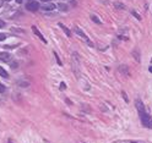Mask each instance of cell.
<instances>
[{
  "mask_svg": "<svg viewBox=\"0 0 152 143\" xmlns=\"http://www.w3.org/2000/svg\"><path fill=\"white\" fill-rule=\"evenodd\" d=\"M32 31H33V33H34V35H36L40 40H42V42L43 43H47V40H45V38L43 37V35H42V33H40L39 31H38V28H37V27L36 26H32Z\"/></svg>",
  "mask_w": 152,
  "mask_h": 143,
  "instance_id": "277c9868",
  "label": "cell"
},
{
  "mask_svg": "<svg viewBox=\"0 0 152 143\" xmlns=\"http://www.w3.org/2000/svg\"><path fill=\"white\" fill-rule=\"evenodd\" d=\"M148 70H150V72H152V66H150V69H148Z\"/></svg>",
  "mask_w": 152,
  "mask_h": 143,
  "instance_id": "4316f807",
  "label": "cell"
},
{
  "mask_svg": "<svg viewBox=\"0 0 152 143\" xmlns=\"http://www.w3.org/2000/svg\"><path fill=\"white\" fill-rule=\"evenodd\" d=\"M4 92H5V87H4V85L0 83V93H4Z\"/></svg>",
  "mask_w": 152,
  "mask_h": 143,
  "instance_id": "d6986e66",
  "label": "cell"
},
{
  "mask_svg": "<svg viewBox=\"0 0 152 143\" xmlns=\"http://www.w3.org/2000/svg\"><path fill=\"white\" fill-rule=\"evenodd\" d=\"M5 25H6V23H5L4 21H1V20H0V28H4Z\"/></svg>",
  "mask_w": 152,
  "mask_h": 143,
  "instance_id": "44dd1931",
  "label": "cell"
},
{
  "mask_svg": "<svg viewBox=\"0 0 152 143\" xmlns=\"http://www.w3.org/2000/svg\"><path fill=\"white\" fill-rule=\"evenodd\" d=\"M114 6H115V9H118V10H125V5H124L123 3L115 1L114 3Z\"/></svg>",
  "mask_w": 152,
  "mask_h": 143,
  "instance_id": "8fae6325",
  "label": "cell"
},
{
  "mask_svg": "<svg viewBox=\"0 0 152 143\" xmlns=\"http://www.w3.org/2000/svg\"><path fill=\"white\" fill-rule=\"evenodd\" d=\"M139 115H140L142 125L147 128H152V118L150 116V115H147L146 111H141V113H139Z\"/></svg>",
  "mask_w": 152,
  "mask_h": 143,
  "instance_id": "6da1fadb",
  "label": "cell"
},
{
  "mask_svg": "<svg viewBox=\"0 0 152 143\" xmlns=\"http://www.w3.org/2000/svg\"><path fill=\"white\" fill-rule=\"evenodd\" d=\"M6 39V35H4V33H0V42H3V40Z\"/></svg>",
  "mask_w": 152,
  "mask_h": 143,
  "instance_id": "ac0fdd59",
  "label": "cell"
},
{
  "mask_svg": "<svg viewBox=\"0 0 152 143\" xmlns=\"http://www.w3.org/2000/svg\"><path fill=\"white\" fill-rule=\"evenodd\" d=\"M10 60H11V55L9 53H6V51L0 53V61H3V63H9Z\"/></svg>",
  "mask_w": 152,
  "mask_h": 143,
  "instance_id": "3957f363",
  "label": "cell"
},
{
  "mask_svg": "<svg viewBox=\"0 0 152 143\" xmlns=\"http://www.w3.org/2000/svg\"><path fill=\"white\" fill-rule=\"evenodd\" d=\"M133 15H134V16H135V17H136L137 20H141V17H140V15H137V13H136L135 11H133Z\"/></svg>",
  "mask_w": 152,
  "mask_h": 143,
  "instance_id": "ffe728a7",
  "label": "cell"
},
{
  "mask_svg": "<svg viewBox=\"0 0 152 143\" xmlns=\"http://www.w3.org/2000/svg\"><path fill=\"white\" fill-rule=\"evenodd\" d=\"M91 20L94 22V23H97V25H101V20L97 18V16H94V15H91Z\"/></svg>",
  "mask_w": 152,
  "mask_h": 143,
  "instance_id": "5bb4252c",
  "label": "cell"
},
{
  "mask_svg": "<svg viewBox=\"0 0 152 143\" xmlns=\"http://www.w3.org/2000/svg\"><path fill=\"white\" fill-rule=\"evenodd\" d=\"M57 6H55L54 4H45V5H43L42 6V10L43 11H53Z\"/></svg>",
  "mask_w": 152,
  "mask_h": 143,
  "instance_id": "52a82bcc",
  "label": "cell"
},
{
  "mask_svg": "<svg viewBox=\"0 0 152 143\" xmlns=\"http://www.w3.org/2000/svg\"><path fill=\"white\" fill-rule=\"evenodd\" d=\"M3 1H4V0H0V8L3 6Z\"/></svg>",
  "mask_w": 152,
  "mask_h": 143,
  "instance_id": "484cf974",
  "label": "cell"
},
{
  "mask_svg": "<svg viewBox=\"0 0 152 143\" xmlns=\"http://www.w3.org/2000/svg\"><path fill=\"white\" fill-rule=\"evenodd\" d=\"M54 56H55V60H57V63H58V65H60V66H61V65H63V64H61V60L59 59V56H58V54H57V53H55V51H54Z\"/></svg>",
  "mask_w": 152,
  "mask_h": 143,
  "instance_id": "9a60e30c",
  "label": "cell"
},
{
  "mask_svg": "<svg viewBox=\"0 0 152 143\" xmlns=\"http://www.w3.org/2000/svg\"><path fill=\"white\" fill-rule=\"evenodd\" d=\"M16 3H17V4H21V3H22V0H16Z\"/></svg>",
  "mask_w": 152,
  "mask_h": 143,
  "instance_id": "d4e9b609",
  "label": "cell"
},
{
  "mask_svg": "<svg viewBox=\"0 0 152 143\" xmlns=\"http://www.w3.org/2000/svg\"><path fill=\"white\" fill-rule=\"evenodd\" d=\"M39 4L37 3V1H34V0H30L28 3H27V5H26V9L28 10V11H32V12H36L37 10H39Z\"/></svg>",
  "mask_w": 152,
  "mask_h": 143,
  "instance_id": "7a4b0ae2",
  "label": "cell"
},
{
  "mask_svg": "<svg viewBox=\"0 0 152 143\" xmlns=\"http://www.w3.org/2000/svg\"><path fill=\"white\" fill-rule=\"evenodd\" d=\"M6 1H11V0H6Z\"/></svg>",
  "mask_w": 152,
  "mask_h": 143,
  "instance_id": "f1b7e54d",
  "label": "cell"
},
{
  "mask_svg": "<svg viewBox=\"0 0 152 143\" xmlns=\"http://www.w3.org/2000/svg\"><path fill=\"white\" fill-rule=\"evenodd\" d=\"M42 3H49V1H52V0H40Z\"/></svg>",
  "mask_w": 152,
  "mask_h": 143,
  "instance_id": "cb8c5ba5",
  "label": "cell"
},
{
  "mask_svg": "<svg viewBox=\"0 0 152 143\" xmlns=\"http://www.w3.org/2000/svg\"><path fill=\"white\" fill-rule=\"evenodd\" d=\"M74 31L76 32V35H79L80 37H82V38H84V39H86L87 42H88V37L85 35V32H84V31H81V30L77 26H75V27H74Z\"/></svg>",
  "mask_w": 152,
  "mask_h": 143,
  "instance_id": "8992f818",
  "label": "cell"
},
{
  "mask_svg": "<svg viewBox=\"0 0 152 143\" xmlns=\"http://www.w3.org/2000/svg\"><path fill=\"white\" fill-rule=\"evenodd\" d=\"M18 85H20V87L26 88V87H28V86H30V82H20Z\"/></svg>",
  "mask_w": 152,
  "mask_h": 143,
  "instance_id": "e0dca14e",
  "label": "cell"
},
{
  "mask_svg": "<svg viewBox=\"0 0 152 143\" xmlns=\"http://www.w3.org/2000/svg\"><path fill=\"white\" fill-rule=\"evenodd\" d=\"M118 70H119V72H120V73H123V75H124V76H126V77H128V76H130V71H129V69H128V66H126V65H120Z\"/></svg>",
  "mask_w": 152,
  "mask_h": 143,
  "instance_id": "5b68a950",
  "label": "cell"
},
{
  "mask_svg": "<svg viewBox=\"0 0 152 143\" xmlns=\"http://www.w3.org/2000/svg\"><path fill=\"white\" fill-rule=\"evenodd\" d=\"M58 8H59L60 11H65V12L69 10V9H67V5H66V4H61V3L58 5Z\"/></svg>",
  "mask_w": 152,
  "mask_h": 143,
  "instance_id": "4fadbf2b",
  "label": "cell"
},
{
  "mask_svg": "<svg viewBox=\"0 0 152 143\" xmlns=\"http://www.w3.org/2000/svg\"><path fill=\"white\" fill-rule=\"evenodd\" d=\"M17 66H18V64L16 63V61H13V63H11V65H10V67H11V69H13V70H16Z\"/></svg>",
  "mask_w": 152,
  "mask_h": 143,
  "instance_id": "2e32d148",
  "label": "cell"
},
{
  "mask_svg": "<svg viewBox=\"0 0 152 143\" xmlns=\"http://www.w3.org/2000/svg\"><path fill=\"white\" fill-rule=\"evenodd\" d=\"M133 143H135V142H133Z\"/></svg>",
  "mask_w": 152,
  "mask_h": 143,
  "instance_id": "f546056e",
  "label": "cell"
},
{
  "mask_svg": "<svg viewBox=\"0 0 152 143\" xmlns=\"http://www.w3.org/2000/svg\"><path fill=\"white\" fill-rule=\"evenodd\" d=\"M135 105H136V109L139 110V113L145 111V106H143V104H142L141 100H136V101H135Z\"/></svg>",
  "mask_w": 152,
  "mask_h": 143,
  "instance_id": "ba28073f",
  "label": "cell"
},
{
  "mask_svg": "<svg viewBox=\"0 0 152 143\" xmlns=\"http://www.w3.org/2000/svg\"><path fill=\"white\" fill-rule=\"evenodd\" d=\"M131 55L134 56V59L136 60V61H140L141 60V58H140V53H139V50H136V49H134L133 51H131Z\"/></svg>",
  "mask_w": 152,
  "mask_h": 143,
  "instance_id": "30bf717a",
  "label": "cell"
},
{
  "mask_svg": "<svg viewBox=\"0 0 152 143\" xmlns=\"http://www.w3.org/2000/svg\"><path fill=\"white\" fill-rule=\"evenodd\" d=\"M123 97H124V99H125V100L128 101V98H126V94H125V92H123Z\"/></svg>",
  "mask_w": 152,
  "mask_h": 143,
  "instance_id": "603a6c76",
  "label": "cell"
},
{
  "mask_svg": "<svg viewBox=\"0 0 152 143\" xmlns=\"http://www.w3.org/2000/svg\"><path fill=\"white\" fill-rule=\"evenodd\" d=\"M59 27H60V28H61V30H63V31H64V33H65V35H66L67 37H71V31H70V30H69V28H67V27H66V26H64L63 23H59Z\"/></svg>",
  "mask_w": 152,
  "mask_h": 143,
  "instance_id": "9c48e42d",
  "label": "cell"
},
{
  "mask_svg": "<svg viewBox=\"0 0 152 143\" xmlns=\"http://www.w3.org/2000/svg\"><path fill=\"white\" fill-rule=\"evenodd\" d=\"M0 76L1 77H4V78H9V73L6 72L3 67H0Z\"/></svg>",
  "mask_w": 152,
  "mask_h": 143,
  "instance_id": "7c38bea8",
  "label": "cell"
},
{
  "mask_svg": "<svg viewBox=\"0 0 152 143\" xmlns=\"http://www.w3.org/2000/svg\"><path fill=\"white\" fill-rule=\"evenodd\" d=\"M60 89H65V83H61L60 85Z\"/></svg>",
  "mask_w": 152,
  "mask_h": 143,
  "instance_id": "7402d4cb",
  "label": "cell"
},
{
  "mask_svg": "<svg viewBox=\"0 0 152 143\" xmlns=\"http://www.w3.org/2000/svg\"><path fill=\"white\" fill-rule=\"evenodd\" d=\"M8 143H12V142H11V141H9V142H8Z\"/></svg>",
  "mask_w": 152,
  "mask_h": 143,
  "instance_id": "83f0119b",
  "label": "cell"
}]
</instances>
